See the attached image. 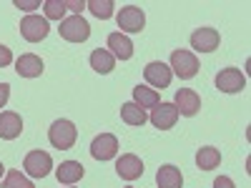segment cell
<instances>
[{"mask_svg":"<svg viewBox=\"0 0 251 188\" xmlns=\"http://www.w3.org/2000/svg\"><path fill=\"white\" fill-rule=\"evenodd\" d=\"M75 138H78V131H75V125L66 118H60L50 125V131H48V141L53 143V148L58 151H68L75 145Z\"/></svg>","mask_w":251,"mask_h":188,"instance_id":"obj_1","label":"cell"},{"mask_svg":"<svg viewBox=\"0 0 251 188\" xmlns=\"http://www.w3.org/2000/svg\"><path fill=\"white\" fill-rule=\"evenodd\" d=\"M58 33H60L63 40H68V43H83V40L91 38V25L80 15H71L66 20H60Z\"/></svg>","mask_w":251,"mask_h":188,"instance_id":"obj_2","label":"cell"},{"mask_svg":"<svg viewBox=\"0 0 251 188\" xmlns=\"http://www.w3.org/2000/svg\"><path fill=\"white\" fill-rule=\"evenodd\" d=\"M50 33V25L46 18L40 15H25L20 20V35H23L28 43H40V40H46V35Z\"/></svg>","mask_w":251,"mask_h":188,"instance_id":"obj_3","label":"cell"},{"mask_svg":"<svg viewBox=\"0 0 251 188\" xmlns=\"http://www.w3.org/2000/svg\"><path fill=\"white\" fill-rule=\"evenodd\" d=\"M171 73H176L181 80H188V78H194L199 73V60L194 53H188V50H174L171 53Z\"/></svg>","mask_w":251,"mask_h":188,"instance_id":"obj_4","label":"cell"},{"mask_svg":"<svg viewBox=\"0 0 251 188\" xmlns=\"http://www.w3.org/2000/svg\"><path fill=\"white\" fill-rule=\"evenodd\" d=\"M23 168L28 176L33 178H46L53 168V158L46 153V151H30L25 158H23Z\"/></svg>","mask_w":251,"mask_h":188,"instance_id":"obj_5","label":"cell"},{"mask_svg":"<svg viewBox=\"0 0 251 188\" xmlns=\"http://www.w3.org/2000/svg\"><path fill=\"white\" fill-rule=\"evenodd\" d=\"M118 28L121 33H141L146 28V13L138 5H126L118 13Z\"/></svg>","mask_w":251,"mask_h":188,"instance_id":"obj_6","label":"cell"},{"mask_svg":"<svg viewBox=\"0 0 251 188\" xmlns=\"http://www.w3.org/2000/svg\"><path fill=\"white\" fill-rule=\"evenodd\" d=\"M143 78H146V83H149V86L163 91V88H169V86H171L174 73H171V68L166 66L163 60H153V63H149V66L143 68Z\"/></svg>","mask_w":251,"mask_h":188,"instance_id":"obj_7","label":"cell"},{"mask_svg":"<svg viewBox=\"0 0 251 188\" xmlns=\"http://www.w3.org/2000/svg\"><path fill=\"white\" fill-rule=\"evenodd\" d=\"M219 43H221V35L216 28H196L191 33V48L196 53H211L219 48Z\"/></svg>","mask_w":251,"mask_h":188,"instance_id":"obj_8","label":"cell"},{"mask_svg":"<svg viewBox=\"0 0 251 188\" xmlns=\"http://www.w3.org/2000/svg\"><path fill=\"white\" fill-rule=\"evenodd\" d=\"M216 88L221 93H241L246 88V75L239 68H224L216 75Z\"/></svg>","mask_w":251,"mask_h":188,"instance_id":"obj_9","label":"cell"},{"mask_svg":"<svg viewBox=\"0 0 251 188\" xmlns=\"http://www.w3.org/2000/svg\"><path fill=\"white\" fill-rule=\"evenodd\" d=\"M118 153V138L113 133H100L91 143V156L96 161H111Z\"/></svg>","mask_w":251,"mask_h":188,"instance_id":"obj_10","label":"cell"},{"mask_svg":"<svg viewBox=\"0 0 251 188\" xmlns=\"http://www.w3.org/2000/svg\"><path fill=\"white\" fill-rule=\"evenodd\" d=\"M174 106H176L178 116H188V118H191L201 108V95L196 91H191V88H181L176 93V98H174Z\"/></svg>","mask_w":251,"mask_h":188,"instance_id":"obj_11","label":"cell"},{"mask_svg":"<svg viewBox=\"0 0 251 188\" xmlns=\"http://www.w3.org/2000/svg\"><path fill=\"white\" fill-rule=\"evenodd\" d=\"M116 173L123 181H136V178L143 176V161L136 153H126L116 161Z\"/></svg>","mask_w":251,"mask_h":188,"instance_id":"obj_12","label":"cell"},{"mask_svg":"<svg viewBox=\"0 0 251 188\" xmlns=\"http://www.w3.org/2000/svg\"><path fill=\"white\" fill-rule=\"evenodd\" d=\"M176 120H178V111H176L174 103H158V106L151 111V123L156 125V128H161V131L174 128Z\"/></svg>","mask_w":251,"mask_h":188,"instance_id":"obj_13","label":"cell"},{"mask_svg":"<svg viewBox=\"0 0 251 188\" xmlns=\"http://www.w3.org/2000/svg\"><path fill=\"white\" fill-rule=\"evenodd\" d=\"M23 133V118L15 111H3L0 113V138L3 141H15Z\"/></svg>","mask_w":251,"mask_h":188,"instance_id":"obj_14","label":"cell"},{"mask_svg":"<svg viewBox=\"0 0 251 188\" xmlns=\"http://www.w3.org/2000/svg\"><path fill=\"white\" fill-rule=\"evenodd\" d=\"M43 60H40L35 53H25V55H20L15 60V73L20 78H38V75H43Z\"/></svg>","mask_w":251,"mask_h":188,"instance_id":"obj_15","label":"cell"},{"mask_svg":"<svg viewBox=\"0 0 251 188\" xmlns=\"http://www.w3.org/2000/svg\"><path fill=\"white\" fill-rule=\"evenodd\" d=\"M108 53L118 60H131L133 58V43H131V38L128 35H123V33H111L108 35Z\"/></svg>","mask_w":251,"mask_h":188,"instance_id":"obj_16","label":"cell"},{"mask_svg":"<svg viewBox=\"0 0 251 188\" xmlns=\"http://www.w3.org/2000/svg\"><path fill=\"white\" fill-rule=\"evenodd\" d=\"M83 173H86V168H83V163H78V161H66L55 168L58 183H63V186H75L83 178Z\"/></svg>","mask_w":251,"mask_h":188,"instance_id":"obj_17","label":"cell"},{"mask_svg":"<svg viewBox=\"0 0 251 188\" xmlns=\"http://www.w3.org/2000/svg\"><path fill=\"white\" fill-rule=\"evenodd\" d=\"M156 183H158V188H181L183 186V176H181V171L176 168V165L166 163L156 173Z\"/></svg>","mask_w":251,"mask_h":188,"instance_id":"obj_18","label":"cell"},{"mask_svg":"<svg viewBox=\"0 0 251 188\" xmlns=\"http://www.w3.org/2000/svg\"><path fill=\"white\" fill-rule=\"evenodd\" d=\"M219 163H221V151L219 148H214V145H203V148H199L196 165L201 171H214V168H219Z\"/></svg>","mask_w":251,"mask_h":188,"instance_id":"obj_19","label":"cell"},{"mask_svg":"<svg viewBox=\"0 0 251 188\" xmlns=\"http://www.w3.org/2000/svg\"><path fill=\"white\" fill-rule=\"evenodd\" d=\"M133 103L138 108H156L158 103H161V95L153 91V88H146V86H136L133 88Z\"/></svg>","mask_w":251,"mask_h":188,"instance_id":"obj_20","label":"cell"},{"mask_svg":"<svg viewBox=\"0 0 251 188\" xmlns=\"http://www.w3.org/2000/svg\"><path fill=\"white\" fill-rule=\"evenodd\" d=\"M91 68L96 70V73H111L113 68H116V58L108 53V50H103V48H98V50H93L91 53Z\"/></svg>","mask_w":251,"mask_h":188,"instance_id":"obj_21","label":"cell"},{"mask_svg":"<svg viewBox=\"0 0 251 188\" xmlns=\"http://www.w3.org/2000/svg\"><path fill=\"white\" fill-rule=\"evenodd\" d=\"M121 120L123 123H128V125H143L146 120H149V116H146L143 108H138L136 103H123L121 106Z\"/></svg>","mask_w":251,"mask_h":188,"instance_id":"obj_22","label":"cell"},{"mask_svg":"<svg viewBox=\"0 0 251 188\" xmlns=\"http://www.w3.org/2000/svg\"><path fill=\"white\" fill-rule=\"evenodd\" d=\"M86 8L96 15V18H100V20H108L111 15H113V3L111 0H91V3H86Z\"/></svg>","mask_w":251,"mask_h":188,"instance_id":"obj_23","label":"cell"},{"mask_svg":"<svg viewBox=\"0 0 251 188\" xmlns=\"http://www.w3.org/2000/svg\"><path fill=\"white\" fill-rule=\"evenodd\" d=\"M0 188H35L20 171H8V176L3 178V183H0Z\"/></svg>","mask_w":251,"mask_h":188,"instance_id":"obj_24","label":"cell"},{"mask_svg":"<svg viewBox=\"0 0 251 188\" xmlns=\"http://www.w3.org/2000/svg\"><path fill=\"white\" fill-rule=\"evenodd\" d=\"M43 8H46V20L48 18L50 20H63V15H66V10H68L66 0H46Z\"/></svg>","mask_w":251,"mask_h":188,"instance_id":"obj_25","label":"cell"},{"mask_svg":"<svg viewBox=\"0 0 251 188\" xmlns=\"http://www.w3.org/2000/svg\"><path fill=\"white\" fill-rule=\"evenodd\" d=\"M10 63H13V53H10V48L0 43V68L10 66Z\"/></svg>","mask_w":251,"mask_h":188,"instance_id":"obj_26","label":"cell"},{"mask_svg":"<svg viewBox=\"0 0 251 188\" xmlns=\"http://www.w3.org/2000/svg\"><path fill=\"white\" fill-rule=\"evenodd\" d=\"M15 8L20 10H33V8H40L38 0H15Z\"/></svg>","mask_w":251,"mask_h":188,"instance_id":"obj_27","label":"cell"},{"mask_svg":"<svg viewBox=\"0 0 251 188\" xmlns=\"http://www.w3.org/2000/svg\"><path fill=\"white\" fill-rule=\"evenodd\" d=\"M8 98H10V86L8 83H0V108H5Z\"/></svg>","mask_w":251,"mask_h":188,"instance_id":"obj_28","label":"cell"},{"mask_svg":"<svg viewBox=\"0 0 251 188\" xmlns=\"http://www.w3.org/2000/svg\"><path fill=\"white\" fill-rule=\"evenodd\" d=\"M66 5H68V10H73L75 15H80V10H86V3H83V0H66Z\"/></svg>","mask_w":251,"mask_h":188,"instance_id":"obj_29","label":"cell"},{"mask_svg":"<svg viewBox=\"0 0 251 188\" xmlns=\"http://www.w3.org/2000/svg\"><path fill=\"white\" fill-rule=\"evenodd\" d=\"M214 188H236V186H234V181L228 178V176H219L214 181Z\"/></svg>","mask_w":251,"mask_h":188,"instance_id":"obj_30","label":"cell"},{"mask_svg":"<svg viewBox=\"0 0 251 188\" xmlns=\"http://www.w3.org/2000/svg\"><path fill=\"white\" fill-rule=\"evenodd\" d=\"M3 176H5V165H3V163H0V178H3Z\"/></svg>","mask_w":251,"mask_h":188,"instance_id":"obj_31","label":"cell"},{"mask_svg":"<svg viewBox=\"0 0 251 188\" xmlns=\"http://www.w3.org/2000/svg\"><path fill=\"white\" fill-rule=\"evenodd\" d=\"M126 188H133V186H126Z\"/></svg>","mask_w":251,"mask_h":188,"instance_id":"obj_32","label":"cell"},{"mask_svg":"<svg viewBox=\"0 0 251 188\" xmlns=\"http://www.w3.org/2000/svg\"><path fill=\"white\" fill-rule=\"evenodd\" d=\"M71 188H73V186H71Z\"/></svg>","mask_w":251,"mask_h":188,"instance_id":"obj_33","label":"cell"}]
</instances>
